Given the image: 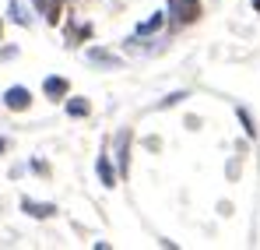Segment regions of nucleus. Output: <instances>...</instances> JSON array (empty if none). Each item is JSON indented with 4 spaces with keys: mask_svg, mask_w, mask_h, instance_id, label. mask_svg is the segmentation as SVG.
I'll return each instance as SVG.
<instances>
[{
    "mask_svg": "<svg viewBox=\"0 0 260 250\" xmlns=\"http://www.w3.org/2000/svg\"><path fill=\"white\" fill-rule=\"evenodd\" d=\"M0 152H7V137H0Z\"/></svg>",
    "mask_w": 260,
    "mask_h": 250,
    "instance_id": "nucleus-15",
    "label": "nucleus"
},
{
    "mask_svg": "<svg viewBox=\"0 0 260 250\" xmlns=\"http://www.w3.org/2000/svg\"><path fill=\"white\" fill-rule=\"evenodd\" d=\"M4 106H7V109H14V113L28 109V106H32V92H28L25 85H11V88L4 92Z\"/></svg>",
    "mask_w": 260,
    "mask_h": 250,
    "instance_id": "nucleus-1",
    "label": "nucleus"
},
{
    "mask_svg": "<svg viewBox=\"0 0 260 250\" xmlns=\"http://www.w3.org/2000/svg\"><path fill=\"white\" fill-rule=\"evenodd\" d=\"M43 92L49 95V99H53V102H56V99H63V95L71 92V81H67V78H56V74H49V78L43 81Z\"/></svg>",
    "mask_w": 260,
    "mask_h": 250,
    "instance_id": "nucleus-4",
    "label": "nucleus"
},
{
    "mask_svg": "<svg viewBox=\"0 0 260 250\" xmlns=\"http://www.w3.org/2000/svg\"><path fill=\"white\" fill-rule=\"evenodd\" d=\"M0 36H4V21H0Z\"/></svg>",
    "mask_w": 260,
    "mask_h": 250,
    "instance_id": "nucleus-17",
    "label": "nucleus"
},
{
    "mask_svg": "<svg viewBox=\"0 0 260 250\" xmlns=\"http://www.w3.org/2000/svg\"><path fill=\"white\" fill-rule=\"evenodd\" d=\"M85 57H88V64H99V67H109V71L123 64V60H120L116 53H109V49H99V46H91V49H88Z\"/></svg>",
    "mask_w": 260,
    "mask_h": 250,
    "instance_id": "nucleus-3",
    "label": "nucleus"
},
{
    "mask_svg": "<svg viewBox=\"0 0 260 250\" xmlns=\"http://www.w3.org/2000/svg\"><path fill=\"white\" fill-rule=\"evenodd\" d=\"M81 36H85V39L91 36V25H88V21H74V25H71V32H67V39H71V42H78Z\"/></svg>",
    "mask_w": 260,
    "mask_h": 250,
    "instance_id": "nucleus-10",
    "label": "nucleus"
},
{
    "mask_svg": "<svg viewBox=\"0 0 260 250\" xmlns=\"http://www.w3.org/2000/svg\"><path fill=\"white\" fill-rule=\"evenodd\" d=\"M169 11L176 14V21L190 25V21L201 18V0H169Z\"/></svg>",
    "mask_w": 260,
    "mask_h": 250,
    "instance_id": "nucleus-2",
    "label": "nucleus"
},
{
    "mask_svg": "<svg viewBox=\"0 0 260 250\" xmlns=\"http://www.w3.org/2000/svg\"><path fill=\"white\" fill-rule=\"evenodd\" d=\"M183 99H186V92H173V95H169V99H162L158 106L166 109V106H176V102H183Z\"/></svg>",
    "mask_w": 260,
    "mask_h": 250,
    "instance_id": "nucleus-14",
    "label": "nucleus"
},
{
    "mask_svg": "<svg viewBox=\"0 0 260 250\" xmlns=\"http://www.w3.org/2000/svg\"><path fill=\"white\" fill-rule=\"evenodd\" d=\"M253 7H257V11H260V0H253Z\"/></svg>",
    "mask_w": 260,
    "mask_h": 250,
    "instance_id": "nucleus-16",
    "label": "nucleus"
},
{
    "mask_svg": "<svg viewBox=\"0 0 260 250\" xmlns=\"http://www.w3.org/2000/svg\"><path fill=\"white\" fill-rule=\"evenodd\" d=\"M239 120H243V127H246V134H250V137H257V127H253V120H250V113H246V109H239Z\"/></svg>",
    "mask_w": 260,
    "mask_h": 250,
    "instance_id": "nucleus-13",
    "label": "nucleus"
},
{
    "mask_svg": "<svg viewBox=\"0 0 260 250\" xmlns=\"http://www.w3.org/2000/svg\"><path fill=\"white\" fill-rule=\"evenodd\" d=\"M21 211L32 215V218H49V215H56V205H39V201L25 198V201H21Z\"/></svg>",
    "mask_w": 260,
    "mask_h": 250,
    "instance_id": "nucleus-6",
    "label": "nucleus"
},
{
    "mask_svg": "<svg viewBox=\"0 0 260 250\" xmlns=\"http://www.w3.org/2000/svg\"><path fill=\"white\" fill-rule=\"evenodd\" d=\"M158 25H162V14H151L148 21H141V25H137V36H148V32H155Z\"/></svg>",
    "mask_w": 260,
    "mask_h": 250,
    "instance_id": "nucleus-11",
    "label": "nucleus"
},
{
    "mask_svg": "<svg viewBox=\"0 0 260 250\" xmlns=\"http://www.w3.org/2000/svg\"><path fill=\"white\" fill-rule=\"evenodd\" d=\"M95 173H99V180H102V187H116V169H113V162L106 159V155H99V162H95Z\"/></svg>",
    "mask_w": 260,
    "mask_h": 250,
    "instance_id": "nucleus-5",
    "label": "nucleus"
},
{
    "mask_svg": "<svg viewBox=\"0 0 260 250\" xmlns=\"http://www.w3.org/2000/svg\"><path fill=\"white\" fill-rule=\"evenodd\" d=\"M67 113H71L74 120H81V117L91 113V102H88V99H71V102H67Z\"/></svg>",
    "mask_w": 260,
    "mask_h": 250,
    "instance_id": "nucleus-9",
    "label": "nucleus"
},
{
    "mask_svg": "<svg viewBox=\"0 0 260 250\" xmlns=\"http://www.w3.org/2000/svg\"><path fill=\"white\" fill-rule=\"evenodd\" d=\"M36 7H39V14H43L49 25H56V21H60V11H63V7H60V0H36Z\"/></svg>",
    "mask_w": 260,
    "mask_h": 250,
    "instance_id": "nucleus-8",
    "label": "nucleus"
},
{
    "mask_svg": "<svg viewBox=\"0 0 260 250\" xmlns=\"http://www.w3.org/2000/svg\"><path fill=\"white\" fill-rule=\"evenodd\" d=\"M116 159H120V173L130 169V130H120V141H116Z\"/></svg>",
    "mask_w": 260,
    "mask_h": 250,
    "instance_id": "nucleus-7",
    "label": "nucleus"
},
{
    "mask_svg": "<svg viewBox=\"0 0 260 250\" xmlns=\"http://www.w3.org/2000/svg\"><path fill=\"white\" fill-rule=\"evenodd\" d=\"M11 18H14L18 25H28V14L21 11V4H18V0H11Z\"/></svg>",
    "mask_w": 260,
    "mask_h": 250,
    "instance_id": "nucleus-12",
    "label": "nucleus"
}]
</instances>
